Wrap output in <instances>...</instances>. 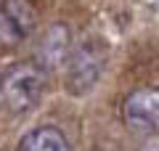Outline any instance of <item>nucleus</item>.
<instances>
[{
  "mask_svg": "<svg viewBox=\"0 0 159 151\" xmlns=\"http://www.w3.org/2000/svg\"><path fill=\"white\" fill-rule=\"evenodd\" d=\"M109 61V45L101 37H88L69 48L64 61V85L72 95H85L98 85Z\"/></svg>",
  "mask_w": 159,
  "mask_h": 151,
  "instance_id": "f257e3e1",
  "label": "nucleus"
},
{
  "mask_svg": "<svg viewBox=\"0 0 159 151\" xmlns=\"http://www.w3.org/2000/svg\"><path fill=\"white\" fill-rule=\"evenodd\" d=\"M43 93H45V69L37 66L34 61H24V64L11 66L0 80L3 103L13 114L32 112L40 103Z\"/></svg>",
  "mask_w": 159,
  "mask_h": 151,
  "instance_id": "f03ea898",
  "label": "nucleus"
},
{
  "mask_svg": "<svg viewBox=\"0 0 159 151\" xmlns=\"http://www.w3.org/2000/svg\"><path fill=\"white\" fill-rule=\"evenodd\" d=\"M37 27V11L29 0H3L0 3V48H13L32 34Z\"/></svg>",
  "mask_w": 159,
  "mask_h": 151,
  "instance_id": "7ed1b4c3",
  "label": "nucleus"
},
{
  "mask_svg": "<svg viewBox=\"0 0 159 151\" xmlns=\"http://www.w3.org/2000/svg\"><path fill=\"white\" fill-rule=\"evenodd\" d=\"M122 117L125 125L133 133L148 135L157 130V119H159V93L157 88H138L125 98L122 106Z\"/></svg>",
  "mask_w": 159,
  "mask_h": 151,
  "instance_id": "20e7f679",
  "label": "nucleus"
},
{
  "mask_svg": "<svg viewBox=\"0 0 159 151\" xmlns=\"http://www.w3.org/2000/svg\"><path fill=\"white\" fill-rule=\"evenodd\" d=\"M69 48H72V32H69V27L51 24L45 29V34H43V40H40V45H37V58H40L37 66H43V69L64 66V61L69 56Z\"/></svg>",
  "mask_w": 159,
  "mask_h": 151,
  "instance_id": "39448f33",
  "label": "nucleus"
},
{
  "mask_svg": "<svg viewBox=\"0 0 159 151\" xmlns=\"http://www.w3.org/2000/svg\"><path fill=\"white\" fill-rule=\"evenodd\" d=\"M19 151H72V143L58 127L43 125L24 135L19 143Z\"/></svg>",
  "mask_w": 159,
  "mask_h": 151,
  "instance_id": "423d86ee",
  "label": "nucleus"
},
{
  "mask_svg": "<svg viewBox=\"0 0 159 151\" xmlns=\"http://www.w3.org/2000/svg\"><path fill=\"white\" fill-rule=\"evenodd\" d=\"M143 151H157V143H154V140H151V143H148V146H146V149H143Z\"/></svg>",
  "mask_w": 159,
  "mask_h": 151,
  "instance_id": "0eeeda50",
  "label": "nucleus"
}]
</instances>
